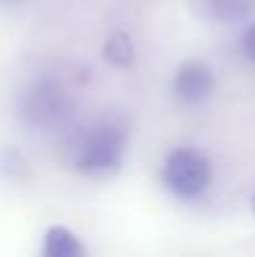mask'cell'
<instances>
[{
	"mask_svg": "<svg viewBox=\"0 0 255 257\" xmlns=\"http://www.w3.org/2000/svg\"><path fill=\"white\" fill-rule=\"evenodd\" d=\"M215 93V72L203 61H188L174 75V95L185 106H199Z\"/></svg>",
	"mask_w": 255,
	"mask_h": 257,
	"instance_id": "cell-3",
	"label": "cell"
},
{
	"mask_svg": "<svg viewBox=\"0 0 255 257\" xmlns=\"http://www.w3.org/2000/svg\"><path fill=\"white\" fill-rule=\"evenodd\" d=\"M212 181V165L208 156L192 147L174 149L163 165V183L174 196L185 201L199 199Z\"/></svg>",
	"mask_w": 255,
	"mask_h": 257,
	"instance_id": "cell-2",
	"label": "cell"
},
{
	"mask_svg": "<svg viewBox=\"0 0 255 257\" xmlns=\"http://www.w3.org/2000/svg\"><path fill=\"white\" fill-rule=\"evenodd\" d=\"M210 16L219 23H239L253 16L255 0H208Z\"/></svg>",
	"mask_w": 255,
	"mask_h": 257,
	"instance_id": "cell-7",
	"label": "cell"
},
{
	"mask_svg": "<svg viewBox=\"0 0 255 257\" xmlns=\"http://www.w3.org/2000/svg\"><path fill=\"white\" fill-rule=\"evenodd\" d=\"M0 3H16V0H0Z\"/></svg>",
	"mask_w": 255,
	"mask_h": 257,
	"instance_id": "cell-11",
	"label": "cell"
},
{
	"mask_svg": "<svg viewBox=\"0 0 255 257\" xmlns=\"http://www.w3.org/2000/svg\"><path fill=\"white\" fill-rule=\"evenodd\" d=\"M242 50H244V54H246L248 61L255 63V23L248 27L246 32H244V36H242Z\"/></svg>",
	"mask_w": 255,
	"mask_h": 257,
	"instance_id": "cell-9",
	"label": "cell"
},
{
	"mask_svg": "<svg viewBox=\"0 0 255 257\" xmlns=\"http://www.w3.org/2000/svg\"><path fill=\"white\" fill-rule=\"evenodd\" d=\"M30 176V163L23 158L21 151L12 147L0 149V178L3 181H25Z\"/></svg>",
	"mask_w": 255,
	"mask_h": 257,
	"instance_id": "cell-8",
	"label": "cell"
},
{
	"mask_svg": "<svg viewBox=\"0 0 255 257\" xmlns=\"http://www.w3.org/2000/svg\"><path fill=\"white\" fill-rule=\"evenodd\" d=\"M102 57L113 68H129L136 59V45L126 32L115 30L106 36L102 45Z\"/></svg>",
	"mask_w": 255,
	"mask_h": 257,
	"instance_id": "cell-6",
	"label": "cell"
},
{
	"mask_svg": "<svg viewBox=\"0 0 255 257\" xmlns=\"http://www.w3.org/2000/svg\"><path fill=\"white\" fill-rule=\"evenodd\" d=\"M66 97L57 84H39L25 95L23 102V117L34 126H45L54 122L63 113Z\"/></svg>",
	"mask_w": 255,
	"mask_h": 257,
	"instance_id": "cell-4",
	"label": "cell"
},
{
	"mask_svg": "<svg viewBox=\"0 0 255 257\" xmlns=\"http://www.w3.org/2000/svg\"><path fill=\"white\" fill-rule=\"evenodd\" d=\"M251 205H253V212H255V194H253V199H251Z\"/></svg>",
	"mask_w": 255,
	"mask_h": 257,
	"instance_id": "cell-10",
	"label": "cell"
},
{
	"mask_svg": "<svg viewBox=\"0 0 255 257\" xmlns=\"http://www.w3.org/2000/svg\"><path fill=\"white\" fill-rule=\"evenodd\" d=\"M43 257H84L86 248L81 239L66 226H50L43 237Z\"/></svg>",
	"mask_w": 255,
	"mask_h": 257,
	"instance_id": "cell-5",
	"label": "cell"
},
{
	"mask_svg": "<svg viewBox=\"0 0 255 257\" xmlns=\"http://www.w3.org/2000/svg\"><path fill=\"white\" fill-rule=\"evenodd\" d=\"M126 154V133L122 126L104 122L93 126L79 142L75 156V169L84 176L115 172Z\"/></svg>",
	"mask_w": 255,
	"mask_h": 257,
	"instance_id": "cell-1",
	"label": "cell"
}]
</instances>
